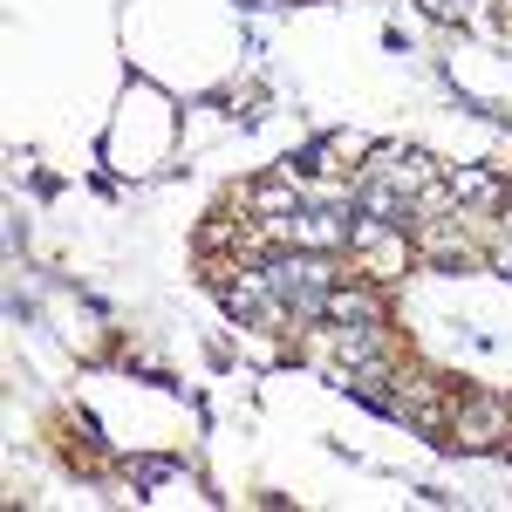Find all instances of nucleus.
Masks as SVG:
<instances>
[{"instance_id": "obj_1", "label": "nucleus", "mask_w": 512, "mask_h": 512, "mask_svg": "<svg viewBox=\"0 0 512 512\" xmlns=\"http://www.w3.org/2000/svg\"><path fill=\"white\" fill-rule=\"evenodd\" d=\"M267 294L287 301L294 315H328V294H335V267H328V253L315 246H294V253H280L274 267H267Z\"/></svg>"}, {"instance_id": "obj_2", "label": "nucleus", "mask_w": 512, "mask_h": 512, "mask_svg": "<svg viewBox=\"0 0 512 512\" xmlns=\"http://www.w3.org/2000/svg\"><path fill=\"white\" fill-rule=\"evenodd\" d=\"M287 239L328 253V246H342V239H349V219H342V212H294V219H287Z\"/></svg>"}, {"instance_id": "obj_3", "label": "nucleus", "mask_w": 512, "mask_h": 512, "mask_svg": "<svg viewBox=\"0 0 512 512\" xmlns=\"http://www.w3.org/2000/svg\"><path fill=\"white\" fill-rule=\"evenodd\" d=\"M458 431H472V444H485V437H499V431H506V410H499V403H472Z\"/></svg>"}, {"instance_id": "obj_4", "label": "nucleus", "mask_w": 512, "mask_h": 512, "mask_svg": "<svg viewBox=\"0 0 512 512\" xmlns=\"http://www.w3.org/2000/svg\"><path fill=\"white\" fill-rule=\"evenodd\" d=\"M171 472H178V465H164V458H137V465H130V478H137V485H164Z\"/></svg>"}, {"instance_id": "obj_5", "label": "nucleus", "mask_w": 512, "mask_h": 512, "mask_svg": "<svg viewBox=\"0 0 512 512\" xmlns=\"http://www.w3.org/2000/svg\"><path fill=\"white\" fill-rule=\"evenodd\" d=\"M458 192H465V198H485V192H492V178H478V171H465V178H458Z\"/></svg>"}, {"instance_id": "obj_6", "label": "nucleus", "mask_w": 512, "mask_h": 512, "mask_svg": "<svg viewBox=\"0 0 512 512\" xmlns=\"http://www.w3.org/2000/svg\"><path fill=\"white\" fill-rule=\"evenodd\" d=\"M506 274H512V253H506Z\"/></svg>"}]
</instances>
